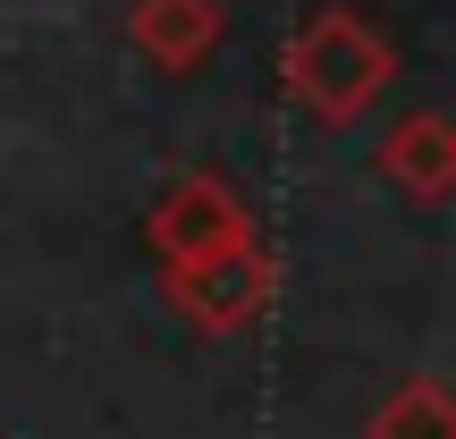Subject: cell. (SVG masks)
Instances as JSON below:
<instances>
[{"mask_svg":"<svg viewBox=\"0 0 456 439\" xmlns=\"http://www.w3.org/2000/svg\"><path fill=\"white\" fill-rule=\"evenodd\" d=\"M296 77H305V93L322 102L330 118H346L363 93H372V77H380V51L363 43L355 26H338V17H330V26L313 34L305 51H296Z\"/></svg>","mask_w":456,"mask_h":439,"instance_id":"2","label":"cell"},{"mask_svg":"<svg viewBox=\"0 0 456 439\" xmlns=\"http://www.w3.org/2000/svg\"><path fill=\"white\" fill-rule=\"evenodd\" d=\"M161 237H169L178 305L195 313L203 329H245L262 313V296H271V288H262V262L245 254V228H237V212H228L212 186H195V195L169 203Z\"/></svg>","mask_w":456,"mask_h":439,"instance_id":"1","label":"cell"},{"mask_svg":"<svg viewBox=\"0 0 456 439\" xmlns=\"http://www.w3.org/2000/svg\"><path fill=\"white\" fill-rule=\"evenodd\" d=\"M397 169H406L423 195H440V178H448V161H440V127H406V144H397Z\"/></svg>","mask_w":456,"mask_h":439,"instance_id":"4","label":"cell"},{"mask_svg":"<svg viewBox=\"0 0 456 439\" xmlns=\"http://www.w3.org/2000/svg\"><path fill=\"white\" fill-rule=\"evenodd\" d=\"M372 439H456L448 389H440V380H406V389L372 414Z\"/></svg>","mask_w":456,"mask_h":439,"instance_id":"3","label":"cell"}]
</instances>
